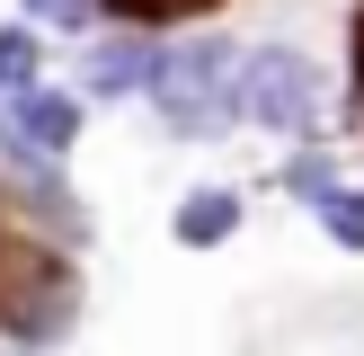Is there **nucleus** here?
Instances as JSON below:
<instances>
[{"instance_id":"f03ea898","label":"nucleus","mask_w":364,"mask_h":356,"mask_svg":"<svg viewBox=\"0 0 364 356\" xmlns=\"http://www.w3.org/2000/svg\"><path fill=\"white\" fill-rule=\"evenodd\" d=\"M240 116L267 125V134H311L320 125V71H311V53H294V45L240 53Z\"/></svg>"},{"instance_id":"6e6552de","label":"nucleus","mask_w":364,"mask_h":356,"mask_svg":"<svg viewBox=\"0 0 364 356\" xmlns=\"http://www.w3.org/2000/svg\"><path fill=\"white\" fill-rule=\"evenodd\" d=\"M320 231L338 249H364V187H329L320 196Z\"/></svg>"},{"instance_id":"f257e3e1","label":"nucleus","mask_w":364,"mask_h":356,"mask_svg":"<svg viewBox=\"0 0 364 356\" xmlns=\"http://www.w3.org/2000/svg\"><path fill=\"white\" fill-rule=\"evenodd\" d=\"M151 107L169 116V134H223L240 125V45L231 36H187L160 53Z\"/></svg>"},{"instance_id":"0eeeda50","label":"nucleus","mask_w":364,"mask_h":356,"mask_svg":"<svg viewBox=\"0 0 364 356\" xmlns=\"http://www.w3.org/2000/svg\"><path fill=\"white\" fill-rule=\"evenodd\" d=\"M205 9H223V0H98V18H124V27H178Z\"/></svg>"},{"instance_id":"1a4fd4ad","label":"nucleus","mask_w":364,"mask_h":356,"mask_svg":"<svg viewBox=\"0 0 364 356\" xmlns=\"http://www.w3.org/2000/svg\"><path fill=\"white\" fill-rule=\"evenodd\" d=\"M284 187H294V196H311V205H320V196L338 187V169H329V160H320V152H302L294 169H284Z\"/></svg>"},{"instance_id":"9b49d317","label":"nucleus","mask_w":364,"mask_h":356,"mask_svg":"<svg viewBox=\"0 0 364 356\" xmlns=\"http://www.w3.org/2000/svg\"><path fill=\"white\" fill-rule=\"evenodd\" d=\"M355 89H364V9H355Z\"/></svg>"},{"instance_id":"7ed1b4c3","label":"nucleus","mask_w":364,"mask_h":356,"mask_svg":"<svg viewBox=\"0 0 364 356\" xmlns=\"http://www.w3.org/2000/svg\"><path fill=\"white\" fill-rule=\"evenodd\" d=\"M71 142H80V98L71 89H18V98H0V152L9 160H63Z\"/></svg>"},{"instance_id":"9d476101","label":"nucleus","mask_w":364,"mask_h":356,"mask_svg":"<svg viewBox=\"0 0 364 356\" xmlns=\"http://www.w3.org/2000/svg\"><path fill=\"white\" fill-rule=\"evenodd\" d=\"M27 18H45V27H89L98 18V0H18Z\"/></svg>"},{"instance_id":"39448f33","label":"nucleus","mask_w":364,"mask_h":356,"mask_svg":"<svg viewBox=\"0 0 364 356\" xmlns=\"http://www.w3.org/2000/svg\"><path fill=\"white\" fill-rule=\"evenodd\" d=\"M160 71V45H142V36H124V45H98L80 71V89H98V98H124V89H151Z\"/></svg>"},{"instance_id":"423d86ee","label":"nucleus","mask_w":364,"mask_h":356,"mask_svg":"<svg viewBox=\"0 0 364 356\" xmlns=\"http://www.w3.org/2000/svg\"><path fill=\"white\" fill-rule=\"evenodd\" d=\"M36 71H45V45H36V27H27V18H18V27H0V98L36 89Z\"/></svg>"},{"instance_id":"20e7f679","label":"nucleus","mask_w":364,"mask_h":356,"mask_svg":"<svg viewBox=\"0 0 364 356\" xmlns=\"http://www.w3.org/2000/svg\"><path fill=\"white\" fill-rule=\"evenodd\" d=\"M169 231H178V249H223L231 231H240V187H196Z\"/></svg>"}]
</instances>
